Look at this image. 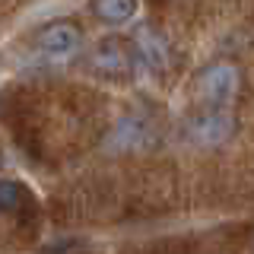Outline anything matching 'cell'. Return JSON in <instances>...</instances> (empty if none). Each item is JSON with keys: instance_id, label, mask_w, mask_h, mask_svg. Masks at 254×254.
<instances>
[{"instance_id": "3", "label": "cell", "mask_w": 254, "mask_h": 254, "mask_svg": "<svg viewBox=\"0 0 254 254\" xmlns=\"http://www.w3.org/2000/svg\"><path fill=\"white\" fill-rule=\"evenodd\" d=\"M83 45V35L70 19H58L48 22V26L38 32V48L48 54V58H70V54L79 51Z\"/></svg>"}, {"instance_id": "5", "label": "cell", "mask_w": 254, "mask_h": 254, "mask_svg": "<svg viewBox=\"0 0 254 254\" xmlns=\"http://www.w3.org/2000/svg\"><path fill=\"white\" fill-rule=\"evenodd\" d=\"M32 194L26 185H19V181H10V178H0V213H6V216H19V213L32 210Z\"/></svg>"}, {"instance_id": "1", "label": "cell", "mask_w": 254, "mask_h": 254, "mask_svg": "<svg viewBox=\"0 0 254 254\" xmlns=\"http://www.w3.org/2000/svg\"><path fill=\"white\" fill-rule=\"evenodd\" d=\"M133 64H137L133 48H130V42H124V38H105V42H99L95 51H92V67L108 79L130 76Z\"/></svg>"}, {"instance_id": "6", "label": "cell", "mask_w": 254, "mask_h": 254, "mask_svg": "<svg viewBox=\"0 0 254 254\" xmlns=\"http://www.w3.org/2000/svg\"><path fill=\"white\" fill-rule=\"evenodd\" d=\"M92 13L111 26H121V22L137 16V3L133 0H99V3H92Z\"/></svg>"}, {"instance_id": "4", "label": "cell", "mask_w": 254, "mask_h": 254, "mask_svg": "<svg viewBox=\"0 0 254 254\" xmlns=\"http://www.w3.org/2000/svg\"><path fill=\"white\" fill-rule=\"evenodd\" d=\"M130 48H133V58H137L140 64H146V67H153V70L165 67V61H169V45H165V38L159 35L156 29H149V26L133 35Z\"/></svg>"}, {"instance_id": "7", "label": "cell", "mask_w": 254, "mask_h": 254, "mask_svg": "<svg viewBox=\"0 0 254 254\" xmlns=\"http://www.w3.org/2000/svg\"><path fill=\"white\" fill-rule=\"evenodd\" d=\"M197 130H200L203 140H222L229 133V118L222 111H206L200 121H197Z\"/></svg>"}, {"instance_id": "2", "label": "cell", "mask_w": 254, "mask_h": 254, "mask_svg": "<svg viewBox=\"0 0 254 254\" xmlns=\"http://www.w3.org/2000/svg\"><path fill=\"white\" fill-rule=\"evenodd\" d=\"M197 92L206 105H229L238 92V70L232 64H213L197 79Z\"/></svg>"}]
</instances>
